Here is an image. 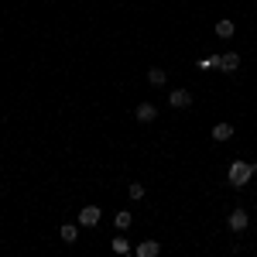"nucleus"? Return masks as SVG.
I'll return each mask as SVG.
<instances>
[{
    "mask_svg": "<svg viewBox=\"0 0 257 257\" xmlns=\"http://www.w3.org/2000/svg\"><path fill=\"white\" fill-rule=\"evenodd\" d=\"M250 175H257V165H247V161H233L230 165V185L233 189H243L250 182Z\"/></svg>",
    "mask_w": 257,
    "mask_h": 257,
    "instance_id": "f257e3e1",
    "label": "nucleus"
},
{
    "mask_svg": "<svg viewBox=\"0 0 257 257\" xmlns=\"http://www.w3.org/2000/svg\"><path fill=\"white\" fill-rule=\"evenodd\" d=\"M247 223H250V216H247L243 209H233V213H230V230H233V233H243Z\"/></svg>",
    "mask_w": 257,
    "mask_h": 257,
    "instance_id": "f03ea898",
    "label": "nucleus"
},
{
    "mask_svg": "<svg viewBox=\"0 0 257 257\" xmlns=\"http://www.w3.org/2000/svg\"><path fill=\"white\" fill-rule=\"evenodd\" d=\"M99 223V209L96 206H82L79 209V226H96Z\"/></svg>",
    "mask_w": 257,
    "mask_h": 257,
    "instance_id": "7ed1b4c3",
    "label": "nucleus"
},
{
    "mask_svg": "<svg viewBox=\"0 0 257 257\" xmlns=\"http://www.w3.org/2000/svg\"><path fill=\"white\" fill-rule=\"evenodd\" d=\"M168 103H172V106H178V110H182V106H192V93L175 89V93H168Z\"/></svg>",
    "mask_w": 257,
    "mask_h": 257,
    "instance_id": "20e7f679",
    "label": "nucleus"
},
{
    "mask_svg": "<svg viewBox=\"0 0 257 257\" xmlns=\"http://www.w3.org/2000/svg\"><path fill=\"white\" fill-rule=\"evenodd\" d=\"M134 113H138V120H141V123H151V120L158 117V110H155L151 103H141V106L134 110Z\"/></svg>",
    "mask_w": 257,
    "mask_h": 257,
    "instance_id": "39448f33",
    "label": "nucleus"
},
{
    "mask_svg": "<svg viewBox=\"0 0 257 257\" xmlns=\"http://www.w3.org/2000/svg\"><path fill=\"white\" fill-rule=\"evenodd\" d=\"M219 69H223V72H237V69H240V55H237V52L223 55V59H219Z\"/></svg>",
    "mask_w": 257,
    "mask_h": 257,
    "instance_id": "423d86ee",
    "label": "nucleus"
},
{
    "mask_svg": "<svg viewBox=\"0 0 257 257\" xmlns=\"http://www.w3.org/2000/svg\"><path fill=\"white\" fill-rule=\"evenodd\" d=\"M233 138V123H216L213 127V141H230Z\"/></svg>",
    "mask_w": 257,
    "mask_h": 257,
    "instance_id": "0eeeda50",
    "label": "nucleus"
},
{
    "mask_svg": "<svg viewBox=\"0 0 257 257\" xmlns=\"http://www.w3.org/2000/svg\"><path fill=\"white\" fill-rule=\"evenodd\" d=\"M158 250H161V247L155 243V240H144V243L138 247V254H141V257H158Z\"/></svg>",
    "mask_w": 257,
    "mask_h": 257,
    "instance_id": "6e6552de",
    "label": "nucleus"
},
{
    "mask_svg": "<svg viewBox=\"0 0 257 257\" xmlns=\"http://www.w3.org/2000/svg\"><path fill=\"white\" fill-rule=\"evenodd\" d=\"M219 59H223V55H206V59H199L196 65L202 69V72H209V69H219Z\"/></svg>",
    "mask_w": 257,
    "mask_h": 257,
    "instance_id": "1a4fd4ad",
    "label": "nucleus"
},
{
    "mask_svg": "<svg viewBox=\"0 0 257 257\" xmlns=\"http://www.w3.org/2000/svg\"><path fill=\"white\" fill-rule=\"evenodd\" d=\"M59 233H62V240H65V243H72V240L79 237V226H72V223H65V226H62Z\"/></svg>",
    "mask_w": 257,
    "mask_h": 257,
    "instance_id": "9d476101",
    "label": "nucleus"
},
{
    "mask_svg": "<svg viewBox=\"0 0 257 257\" xmlns=\"http://www.w3.org/2000/svg\"><path fill=\"white\" fill-rule=\"evenodd\" d=\"M148 82L151 86H165V69H148Z\"/></svg>",
    "mask_w": 257,
    "mask_h": 257,
    "instance_id": "9b49d317",
    "label": "nucleus"
},
{
    "mask_svg": "<svg viewBox=\"0 0 257 257\" xmlns=\"http://www.w3.org/2000/svg\"><path fill=\"white\" fill-rule=\"evenodd\" d=\"M216 35H219V38H233V21H219Z\"/></svg>",
    "mask_w": 257,
    "mask_h": 257,
    "instance_id": "f8f14e48",
    "label": "nucleus"
},
{
    "mask_svg": "<svg viewBox=\"0 0 257 257\" xmlns=\"http://www.w3.org/2000/svg\"><path fill=\"white\" fill-rule=\"evenodd\" d=\"M113 226H117V230H127V226H131V213H117Z\"/></svg>",
    "mask_w": 257,
    "mask_h": 257,
    "instance_id": "ddd939ff",
    "label": "nucleus"
},
{
    "mask_svg": "<svg viewBox=\"0 0 257 257\" xmlns=\"http://www.w3.org/2000/svg\"><path fill=\"white\" fill-rule=\"evenodd\" d=\"M113 250H117V254H127V250H131V243H127L123 237H113Z\"/></svg>",
    "mask_w": 257,
    "mask_h": 257,
    "instance_id": "4468645a",
    "label": "nucleus"
},
{
    "mask_svg": "<svg viewBox=\"0 0 257 257\" xmlns=\"http://www.w3.org/2000/svg\"><path fill=\"white\" fill-rule=\"evenodd\" d=\"M131 199H144V185L134 182V185H131Z\"/></svg>",
    "mask_w": 257,
    "mask_h": 257,
    "instance_id": "2eb2a0df",
    "label": "nucleus"
}]
</instances>
